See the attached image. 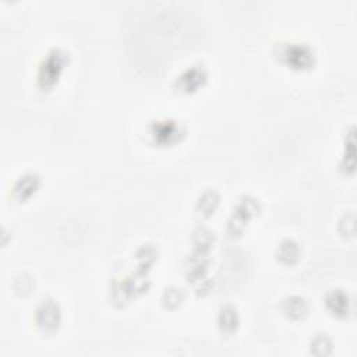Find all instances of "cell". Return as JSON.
Masks as SVG:
<instances>
[{
	"mask_svg": "<svg viewBox=\"0 0 357 357\" xmlns=\"http://www.w3.org/2000/svg\"><path fill=\"white\" fill-rule=\"evenodd\" d=\"M33 319L38 331L42 335L56 333L63 322V311L57 300L50 296L43 297L36 305Z\"/></svg>",
	"mask_w": 357,
	"mask_h": 357,
	"instance_id": "cell-6",
	"label": "cell"
},
{
	"mask_svg": "<svg viewBox=\"0 0 357 357\" xmlns=\"http://www.w3.org/2000/svg\"><path fill=\"white\" fill-rule=\"evenodd\" d=\"M184 300H185L184 289L180 286H174V284L165 287V290L162 291V296H160V303L166 310L178 308Z\"/></svg>",
	"mask_w": 357,
	"mask_h": 357,
	"instance_id": "cell-16",
	"label": "cell"
},
{
	"mask_svg": "<svg viewBox=\"0 0 357 357\" xmlns=\"http://www.w3.org/2000/svg\"><path fill=\"white\" fill-rule=\"evenodd\" d=\"M356 218H354V212H346L340 216L339 222H337V230L342 236H349L353 237L356 233Z\"/></svg>",
	"mask_w": 357,
	"mask_h": 357,
	"instance_id": "cell-19",
	"label": "cell"
},
{
	"mask_svg": "<svg viewBox=\"0 0 357 357\" xmlns=\"http://www.w3.org/2000/svg\"><path fill=\"white\" fill-rule=\"evenodd\" d=\"M14 290L22 296L25 294H29L32 287H33V279L32 276H29L28 273H20V276H17L14 279Z\"/></svg>",
	"mask_w": 357,
	"mask_h": 357,
	"instance_id": "cell-20",
	"label": "cell"
},
{
	"mask_svg": "<svg viewBox=\"0 0 357 357\" xmlns=\"http://www.w3.org/2000/svg\"><path fill=\"white\" fill-rule=\"evenodd\" d=\"M71 61V54L61 46H52L40 59L36 70V86L42 92L52 91Z\"/></svg>",
	"mask_w": 357,
	"mask_h": 357,
	"instance_id": "cell-1",
	"label": "cell"
},
{
	"mask_svg": "<svg viewBox=\"0 0 357 357\" xmlns=\"http://www.w3.org/2000/svg\"><path fill=\"white\" fill-rule=\"evenodd\" d=\"M40 184L42 178L36 172H24L14 180L11 185V198L18 204H24L36 194Z\"/></svg>",
	"mask_w": 357,
	"mask_h": 357,
	"instance_id": "cell-8",
	"label": "cell"
},
{
	"mask_svg": "<svg viewBox=\"0 0 357 357\" xmlns=\"http://www.w3.org/2000/svg\"><path fill=\"white\" fill-rule=\"evenodd\" d=\"M261 209L262 206L257 197L250 194L241 195L227 218L226 234L230 238L240 237L244 233L247 225L261 212Z\"/></svg>",
	"mask_w": 357,
	"mask_h": 357,
	"instance_id": "cell-4",
	"label": "cell"
},
{
	"mask_svg": "<svg viewBox=\"0 0 357 357\" xmlns=\"http://www.w3.org/2000/svg\"><path fill=\"white\" fill-rule=\"evenodd\" d=\"M191 243H192V247L212 250L215 244V233L209 227L199 225L191 233Z\"/></svg>",
	"mask_w": 357,
	"mask_h": 357,
	"instance_id": "cell-17",
	"label": "cell"
},
{
	"mask_svg": "<svg viewBox=\"0 0 357 357\" xmlns=\"http://www.w3.org/2000/svg\"><path fill=\"white\" fill-rule=\"evenodd\" d=\"M273 53L282 64L294 71H308L314 68L317 61L312 46L298 40L280 42L275 46Z\"/></svg>",
	"mask_w": 357,
	"mask_h": 357,
	"instance_id": "cell-3",
	"label": "cell"
},
{
	"mask_svg": "<svg viewBox=\"0 0 357 357\" xmlns=\"http://www.w3.org/2000/svg\"><path fill=\"white\" fill-rule=\"evenodd\" d=\"M333 350V342L326 333H317L310 340V353L317 357L329 356Z\"/></svg>",
	"mask_w": 357,
	"mask_h": 357,
	"instance_id": "cell-18",
	"label": "cell"
},
{
	"mask_svg": "<svg viewBox=\"0 0 357 357\" xmlns=\"http://www.w3.org/2000/svg\"><path fill=\"white\" fill-rule=\"evenodd\" d=\"M354 126H350L343 141V152L339 162V167L343 173L351 174L356 167V148H354Z\"/></svg>",
	"mask_w": 357,
	"mask_h": 357,
	"instance_id": "cell-14",
	"label": "cell"
},
{
	"mask_svg": "<svg viewBox=\"0 0 357 357\" xmlns=\"http://www.w3.org/2000/svg\"><path fill=\"white\" fill-rule=\"evenodd\" d=\"M208 77H209L208 68L201 63H195V64L185 67L174 78L173 88H174V91H177L180 93L190 95V93L197 92L199 88H202L206 84Z\"/></svg>",
	"mask_w": 357,
	"mask_h": 357,
	"instance_id": "cell-7",
	"label": "cell"
},
{
	"mask_svg": "<svg viewBox=\"0 0 357 357\" xmlns=\"http://www.w3.org/2000/svg\"><path fill=\"white\" fill-rule=\"evenodd\" d=\"M280 310L286 318L291 321H303L310 312V305L305 297L300 294H289L282 298Z\"/></svg>",
	"mask_w": 357,
	"mask_h": 357,
	"instance_id": "cell-11",
	"label": "cell"
},
{
	"mask_svg": "<svg viewBox=\"0 0 357 357\" xmlns=\"http://www.w3.org/2000/svg\"><path fill=\"white\" fill-rule=\"evenodd\" d=\"M146 131L152 144H155L156 146L166 148L180 142L184 138L187 128L177 119L160 117L151 120L146 127Z\"/></svg>",
	"mask_w": 357,
	"mask_h": 357,
	"instance_id": "cell-5",
	"label": "cell"
},
{
	"mask_svg": "<svg viewBox=\"0 0 357 357\" xmlns=\"http://www.w3.org/2000/svg\"><path fill=\"white\" fill-rule=\"evenodd\" d=\"M220 204V194L216 188L213 187H208L205 188L195 199V212L201 216V218H211L218 206Z\"/></svg>",
	"mask_w": 357,
	"mask_h": 357,
	"instance_id": "cell-12",
	"label": "cell"
},
{
	"mask_svg": "<svg viewBox=\"0 0 357 357\" xmlns=\"http://www.w3.org/2000/svg\"><path fill=\"white\" fill-rule=\"evenodd\" d=\"M324 304L331 315L336 318H346L350 312V296L343 289H331L325 293Z\"/></svg>",
	"mask_w": 357,
	"mask_h": 357,
	"instance_id": "cell-9",
	"label": "cell"
},
{
	"mask_svg": "<svg viewBox=\"0 0 357 357\" xmlns=\"http://www.w3.org/2000/svg\"><path fill=\"white\" fill-rule=\"evenodd\" d=\"M216 325L222 335L225 336L234 335L240 326V314L237 307L231 303L222 304L216 315Z\"/></svg>",
	"mask_w": 357,
	"mask_h": 357,
	"instance_id": "cell-10",
	"label": "cell"
},
{
	"mask_svg": "<svg viewBox=\"0 0 357 357\" xmlns=\"http://www.w3.org/2000/svg\"><path fill=\"white\" fill-rule=\"evenodd\" d=\"M211 250L192 247V251L185 257L184 261V276L185 280L194 287L197 294L205 296L211 291L213 280L209 275L211 268Z\"/></svg>",
	"mask_w": 357,
	"mask_h": 357,
	"instance_id": "cell-2",
	"label": "cell"
},
{
	"mask_svg": "<svg viewBox=\"0 0 357 357\" xmlns=\"http://www.w3.org/2000/svg\"><path fill=\"white\" fill-rule=\"evenodd\" d=\"M134 257H135V261H137V268H141V269L149 272L152 265L158 261L159 250L155 244L145 243V244H142L137 248Z\"/></svg>",
	"mask_w": 357,
	"mask_h": 357,
	"instance_id": "cell-15",
	"label": "cell"
},
{
	"mask_svg": "<svg viewBox=\"0 0 357 357\" xmlns=\"http://www.w3.org/2000/svg\"><path fill=\"white\" fill-rule=\"evenodd\" d=\"M275 257L283 265H294L301 257V247L294 238L286 237L275 248Z\"/></svg>",
	"mask_w": 357,
	"mask_h": 357,
	"instance_id": "cell-13",
	"label": "cell"
}]
</instances>
